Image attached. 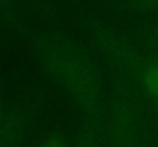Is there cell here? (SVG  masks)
Here are the masks:
<instances>
[{"label": "cell", "instance_id": "cell-1", "mask_svg": "<svg viewBox=\"0 0 158 147\" xmlns=\"http://www.w3.org/2000/svg\"><path fill=\"white\" fill-rule=\"evenodd\" d=\"M42 58L49 72L64 84L72 97L85 106L94 104L98 97V81L85 58L54 43L42 48Z\"/></svg>", "mask_w": 158, "mask_h": 147}, {"label": "cell", "instance_id": "cell-2", "mask_svg": "<svg viewBox=\"0 0 158 147\" xmlns=\"http://www.w3.org/2000/svg\"><path fill=\"white\" fill-rule=\"evenodd\" d=\"M20 141V126L14 118H0V147H17Z\"/></svg>", "mask_w": 158, "mask_h": 147}, {"label": "cell", "instance_id": "cell-3", "mask_svg": "<svg viewBox=\"0 0 158 147\" xmlns=\"http://www.w3.org/2000/svg\"><path fill=\"white\" fill-rule=\"evenodd\" d=\"M144 86L151 95L158 97V66H152L148 69L144 75Z\"/></svg>", "mask_w": 158, "mask_h": 147}, {"label": "cell", "instance_id": "cell-4", "mask_svg": "<svg viewBox=\"0 0 158 147\" xmlns=\"http://www.w3.org/2000/svg\"><path fill=\"white\" fill-rule=\"evenodd\" d=\"M39 147H72V146L69 144V141L63 135L54 133V135H49Z\"/></svg>", "mask_w": 158, "mask_h": 147}]
</instances>
